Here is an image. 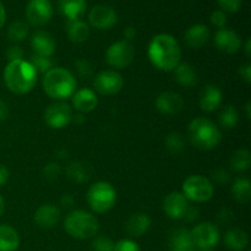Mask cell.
<instances>
[{
    "label": "cell",
    "mask_w": 251,
    "mask_h": 251,
    "mask_svg": "<svg viewBox=\"0 0 251 251\" xmlns=\"http://www.w3.org/2000/svg\"><path fill=\"white\" fill-rule=\"evenodd\" d=\"M150 61L162 71H173L180 63L181 50L176 37L168 33L154 36L149 44Z\"/></svg>",
    "instance_id": "cell-1"
},
{
    "label": "cell",
    "mask_w": 251,
    "mask_h": 251,
    "mask_svg": "<svg viewBox=\"0 0 251 251\" xmlns=\"http://www.w3.org/2000/svg\"><path fill=\"white\" fill-rule=\"evenodd\" d=\"M188 135L193 146L203 151L215 149L222 141L220 127L210 119L202 117L195 118L189 124Z\"/></svg>",
    "instance_id": "cell-4"
},
{
    "label": "cell",
    "mask_w": 251,
    "mask_h": 251,
    "mask_svg": "<svg viewBox=\"0 0 251 251\" xmlns=\"http://www.w3.org/2000/svg\"><path fill=\"white\" fill-rule=\"evenodd\" d=\"M190 233L194 247L201 250H211L220 242V230L210 222H203L195 226Z\"/></svg>",
    "instance_id": "cell-9"
},
{
    "label": "cell",
    "mask_w": 251,
    "mask_h": 251,
    "mask_svg": "<svg viewBox=\"0 0 251 251\" xmlns=\"http://www.w3.org/2000/svg\"><path fill=\"white\" fill-rule=\"evenodd\" d=\"M194 247L191 233L186 228H176L169 235V249L171 251H180Z\"/></svg>",
    "instance_id": "cell-25"
},
{
    "label": "cell",
    "mask_w": 251,
    "mask_h": 251,
    "mask_svg": "<svg viewBox=\"0 0 251 251\" xmlns=\"http://www.w3.org/2000/svg\"><path fill=\"white\" fill-rule=\"evenodd\" d=\"M251 153L248 150H238L233 153L230 166L237 172H245L250 168Z\"/></svg>",
    "instance_id": "cell-31"
},
{
    "label": "cell",
    "mask_w": 251,
    "mask_h": 251,
    "mask_svg": "<svg viewBox=\"0 0 251 251\" xmlns=\"http://www.w3.org/2000/svg\"><path fill=\"white\" fill-rule=\"evenodd\" d=\"M218 5L222 7L225 11L237 12L242 6L243 0H217Z\"/></svg>",
    "instance_id": "cell-40"
},
{
    "label": "cell",
    "mask_w": 251,
    "mask_h": 251,
    "mask_svg": "<svg viewBox=\"0 0 251 251\" xmlns=\"http://www.w3.org/2000/svg\"><path fill=\"white\" fill-rule=\"evenodd\" d=\"M211 22H212L213 26L218 27L220 29L225 28L226 24H227V16L222 10H217L211 15Z\"/></svg>",
    "instance_id": "cell-41"
},
{
    "label": "cell",
    "mask_w": 251,
    "mask_h": 251,
    "mask_svg": "<svg viewBox=\"0 0 251 251\" xmlns=\"http://www.w3.org/2000/svg\"><path fill=\"white\" fill-rule=\"evenodd\" d=\"M180 251H195V248H190V249H184V250H180Z\"/></svg>",
    "instance_id": "cell-56"
},
{
    "label": "cell",
    "mask_w": 251,
    "mask_h": 251,
    "mask_svg": "<svg viewBox=\"0 0 251 251\" xmlns=\"http://www.w3.org/2000/svg\"><path fill=\"white\" fill-rule=\"evenodd\" d=\"M31 47L33 49V54L50 58L55 51L56 43L50 33L46 31H37L32 34Z\"/></svg>",
    "instance_id": "cell-17"
},
{
    "label": "cell",
    "mask_w": 251,
    "mask_h": 251,
    "mask_svg": "<svg viewBox=\"0 0 251 251\" xmlns=\"http://www.w3.org/2000/svg\"><path fill=\"white\" fill-rule=\"evenodd\" d=\"M5 211V202H4V199H2V196L0 195V217H1V215L4 213Z\"/></svg>",
    "instance_id": "cell-54"
},
{
    "label": "cell",
    "mask_w": 251,
    "mask_h": 251,
    "mask_svg": "<svg viewBox=\"0 0 251 251\" xmlns=\"http://www.w3.org/2000/svg\"><path fill=\"white\" fill-rule=\"evenodd\" d=\"M28 34V26L24 21H14L7 28V37L12 42H21Z\"/></svg>",
    "instance_id": "cell-33"
},
{
    "label": "cell",
    "mask_w": 251,
    "mask_h": 251,
    "mask_svg": "<svg viewBox=\"0 0 251 251\" xmlns=\"http://www.w3.org/2000/svg\"><path fill=\"white\" fill-rule=\"evenodd\" d=\"M201 251H211V250H201Z\"/></svg>",
    "instance_id": "cell-57"
},
{
    "label": "cell",
    "mask_w": 251,
    "mask_h": 251,
    "mask_svg": "<svg viewBox=\"0 0 251 251\" xmlns=\"http://www.w3.org/2000/svg\"><path fill=\"white\" fill-rule=\"evenodd\" d=\"M239 114L234 105H227L220 114V124L225 129H233L237 126Z\"/></svg>",
    "instance_id": "cell-32"
},
{
    "label": "cell",
    "mask_w": 251,
    "mask_h": 251,
    "mask_svg": "<svg viewBox=\"0 0 251 251\" xmlns=\"http://www.w3.org/2000/svg\"><path fill=\"white\" fill-rule=\"evenodd\" d=\"M5 21H6V10H5L2 2L0 1V28H2V26L5 25Z\"/></svg>",
    "instance_id": "cell-51"
},
{
    "label": "cell",
    "mask_w": 251,
    "mask_h": 251,
    "mask_svg": "<svg viewBox=\"0 0 251 251\" xmlns=\"http://www.w3.org/2000/svg\"><path fill=\"white\" fill-rule=\"evenodd\" d=\"M73 120H74V122H75V123H77V124H80V123L85 122V117H83L82 114L73 115Z\"/></svg>",
    "instance_id": "cell-52"
},
{
    "label": "cell",
    "mask_w": 251,
    "mask_h": 251,
    "mask_svg": "<svg viewBox=\"0 0 251 251\" xmlns=\"http://www.w3.org/2000/svg\"><path fill=\"white\" fill-rule=\"evenodd\" d=\"M113 251H140V248L134 240L123 239L114 245Z\"/></svg>",
    "instance_id": "cell-39"
},
{
    "label": "cell",
    "mask_w": 251,
    "mask_h": 251,
    "mask_svg": "<svg viewBox=\"0 0 251 251\" xmlns=\"http://www.w3.org/2000/svg\"><path fill=\"white\" fill-rule=\"evenodd\" d=\"M26 16L31 25L44 26L53 16V5L50 0H29L26 6Z\"/></svg>",
    "instance_id": "cell-12"
},
{
    "label": "cell",
    "mask_w": 251,
    "mask_h": 251,
    "mask_svg": "<svg viewBox=\"0 0 251 251\" xmlns=\"http://www.w3.org/2000/svg\"><path fill=\"white\" fill-rule=\"evenodd\" d=\"M223 100L222 91L215 85H207L200 97V107L205 112H213L221 105Z\"/></svg>",
    "instance_id": "cell-22"
},
{
    "label": "cell",
    "mask_w": 251,
    "mask_h": 251,
    "mask_svg": "<svg viewBox=\"0 0 251 251\" xmlns=\"http://www.w3.org/2000/svg\"><path fill=\"white\" fill-rule=\"evenodd\" d=\"M114 245V242L108 237H97L92 242V249L93 251H113Z\"/></svg>",
    "instance_id": "cell-37"
},
{
    "label": "cell",
    "mask_w": 251,
    "mask_h": 251,
    "mask_svg": "<svg viewBox=\"0 0 251 251\" xmlns=\"http://www.w3.org/2000/svg\"><path fill=\"white\" fill-rule=\"evenodd\" d=\"M60 210L56 206L46 203L37 208L34 213V222L41 228H53L60 221Z\"/></svg>",
    "instance_id": "cell-18"
},
{
    "label": "cell",
    "mask_w": 251,
    "mask_h": 251,
    "mask_svg": "<svg viewBox=\"0 0 251 251\" xmlns=\"http://www.w3.org/2000/svg\"><path fill=\"white\" fill-rule=\"evenodd\" d=\"M245 54H247L248 58H249V56L251 55V41H250V38L248 39L247 43H245Z\"/></svg>",
    "instance_id": "cell-53"
},
{
    "label": "cell",
    "mask_w": 251,
    "mask_h": 251,
    "mask_svg": "<svg viewBox=\"0 0 251 251\" xmlns=\"http://www.w3.org/2000/svg\"><path fill=\"white\" fill-rule=\"evenodd\" d=\"M212 178H213V180L216 181V183L223 184V185H225V184H228V183H229V180H230L229 173H228L226 169H222V168L213 171L212 172Z\"/></svg>",
    "instance_id": "cell-42"
},
{
    "label": "cell",
    "mask_w": 251,
    "mask_h": 251,
    "mask_svg": "<svg viewBox=\"0 0 251 251\" xmlns=\"http://www.w3.org/2000/svg\"><path fill=\"white\" fill-rule=\"evenodd\" d=\"M76 85V78L66 69L53 68L44 74L43 90L53 100H61L73 97Z\"/></svg>",
    "instance_id": "cell-3"
},
{
    "label": "cell",
    "mask_w": 251,
    "mask_h": 251,
    "mask_svg": "<svg viewBox=\"0 0 251 251\" xmlns=\"http://www.w3.org/2000/svg\"><path fill=\"white\" fill-rule=\"evenodd\" d=\"M166 147L171 153L179 154L185 149V140L179 132H171L166 137Z\"/></svg>",
    "instance_id": "cell-34"
},
{
    "label": "cell",
    "mask_w": 251,
    "mask_h": 251,
    "mask_svg": "<svg viewBox=\"0 0 251 251\" xmlns=\"http://www.w3.org/2000/svg\"><path fill=\"white\" fill-rule=\"evenodd\" d=\"M6 56H7V59H9V61L22 60V56H24V50L21 49V47L11 46V47H9V49L6 50Z\"/></svg>",
    "instance_id": "cell-43"
},
{
    "label": "cell",
    "mask_w": 251,
    "mask_h": 251,
    "mask_svg": "<svg viewBox=\"0 0 251 251\" xmlns=\"http://www.w3.org/2000/svg\"><path fill=\"white\" fill-rule=\"evenodd\" d=\"M230 220H233V211L225 208L218 213V221L222 223H228Z\"/></svg>",
    "instance_id": "cell-45"
},
{
    "label": "cell",
    "mask_w": 251,
    "mask_h": 251,
    "mask_svg": "<svg viewBox=\"0 0 251 251\" xmlns=\"http://www.w3.org/2000/svg\"><path fill=\"white\" fill-rule=\"evenodd\" d=\"M198 217H199V210H198V208L190 207V206H189L188 211H186L184 218H185L188 222H194V221H195Z\"/></svg>",
    "instance_id": "cell-46"
},
{
    "label": "cell",
    "mask_w": 251,
    "mask_h": 251,
    "mask_svg": "<svg viewBox=\"0 0 251 251\" xmlns=\"http://www.w3.org/2000/svg\"><path fill=\"white\" fill-rule=\"evenodd\" d=\"M151 227V217L147 213L139 212L130 216L125 223V230L130 237H141Z\"/></svg>",
    "instance_id": "cell-20"
},
{
    "label": "cell",
    "mask_w": 251,
    "mask_h": 251,
    "mask_svg": "<svg viewBox=\"0 0 251 251\" xmlns=\"http://www.w3.org/2000/svg\"><path fill=\"white\" fill-rule=\"evenodd\" d=\"M59 11L63 16L68 19V21L80 20V17L85 14L87 2L86 0H59Z\"/></svg>",
    "instance_id": "cell-23"
},
{
    "label": "cell",
    "mask_w": 251,
    "mask_h": 251,
    "mask_svg": "<svg viewBox=\"0 0 251 251\" xmlns=\"http://www.w3.org/2000/svg\"><path fill=\"white\" fill-rule=\"evenodd\" d=\"M90 24L97 29H109L118 22V15L113 7L108 5H96L88 14Z\"/></svg>",
    "instance_id": "cell-13"
},
{
    "label": "cell",
    "mask_w": 251,
    "mask_h": 251,
    "mask_svg": "<svg viewBox=\"0 0 251 251\" xmlns=\"http://www.w3.org/2000/svg\"><path fill=\"white\" fill-rule=\"evenodd\" d=\"M156 107L162 114L176 115L184 109V100L179 93L167 91L157 97Z\"/></svg>",
    "instance_id": "cell-15"
},
{
    "label": "cell",
    "mask_w": 251,
    "mask_h": 251,
    "mask_svg": "<svg viewBox=\"0 0 251 251\" xmlns=\"http://www.w3.org/2000/svg\"><path fill=\"white\" fill-rule=\"evenodd\" d=\"M75 68L77 75L82 78H90L93 75V66L90 61L85 59H78L75 61Z\"/></svg>",
    "instance_id": "cell-36"
},
{
    "label": "cell",
    "mask_w": 251,
    "mask_h": 251,
    "mask_svg": "<svg viewBox=\"0 0 251 251\" xmlns=\"http://www.w3.org/2000/svg\"><path fill=\"white\" fill-rule=\"evenodd\" d=\"M210 29L206 25L196 24L186 31L185 43L190 48L199 49L207 44L208 39H210Z\"/></svg>",
    "instance_id": "cell-21"
},
{
    "label": "cell",
    "mask_w": 251,
    "mask_h": 251,
    "mask_svg": "<svg viewBox=\"0 0 251 251\" xmlns=\"http://www.w3.org/2000/svg\"><path fill=\"white\" fill-rule=\"evenodd\" d=\"M135 58V48L130 42L127 41H118L115 43L110 44L109 48L105 53L107 63L112 68L125 69L134 61Z\"/></svg>",
    "instance_id": "cell-8"
},
{
    "label": "cell",
    "mask_w": 251,
    "mask_h": 251,
    "mask_svg": "<svg viewBox=\"0 0 251 251\" xmlns=\"http://www.w3.org/2000/svg\"><path fill=\"white\" fill-rule=\"evenodd\" d=\"M64 229L75 239H90L98 233L100 223L92 213L77 210L66 216L64 221Z\"/></svg>",
    "instance_id": "cell-5"
},
{
    "label": "cell",
    "mask_w": 251,
    "mask_h": 251,
    "mask_svg": "<svg viewBox=\"0 0 251 251\" xmlns=\"http://www.w3.org/2000/svg\"><path fill=\"white\" fill-rule=\"evenodd\" d=\"M7 180H9V169L4 164L0 163V188L4 186Z\"/></svg>",
    "instance_id": "cell-47"
},
{
    "label": "cell",
    "mask_w": 251,
    "mask_h": 251,
    "mask_svg": "<svg viewBox=\"0 0 251 251\" xmlns=\"http://www.w3.org/2000/svg\"><path fill=\"white\" fill-rule=\"evenodd\" d=\"M9 117V108L2 100H0V122L5 120Z\"/></svg>",
    "instance_id": "cell-49"
},
{
    "label": "cell",
    "mask_w": 251,
    "mask_h": 251,
    "mask_svg": "<svg viewBox=\"0 0 251 251\" xmlns=\"http://www.w3.org/2000/svg\"><path fill=\"white\" fill-rule=\"evenodd\" d=\"M98 104V98L95 91L82 88L73 95V107L80 113H90L96 109Z\"/></svg>",
    "instance_id": "cell-19"
},
{
    "label": "cell",
    "mask_w": 251,
    "mask_h": 251,
    "mask_svg": "<svg viewBox=\"0 0 251 251\" xmlns=\"http://www.w3.org/2000/svg\"><path fill=\"white\" fill-rule=\"evenodd\" d=\"M232 195L239 203H248L251 199V183L247 178H238L232 185Z\"/></svg>",
    "instance_id": "cell-30"
},
{
    "label": "cell",
    "mask_w": 251,
    "mask_h": 251,
    "mask_svg": "<svg viewBox=\"0 0 251 251\" xmlns=\"http://www.w3.org/2000/svg\"><path fill=\"white\" fill-rule=\"evenodd\" d=\"M61 173V167L60 164L56 163V162H50V163L47 164L43 168V176H46L49 180H54V179L58 178Z\"/></svg>",
    "instance_id": "cell-38"
},
{
    "label": "cell",
    "mask_w": 251,
    "mask_h": 251,
    "mask_svg": "<svg viewBox=\"0 0 251 251\" xmlns=\"http://www.w3.org/2000/svg\"><path fill=\"white\" fill-rule=\"evenodd\" d=\"M123 33H124V37L126 38V41L130 42V41H132L135 37H136V29H135L134 27L130 26V27H126Z\"/></svg>",
    "instance_id": "cell-50"
},
{
    "label": "cell",
    "mask_w": 251,
    "mask_h": 251,
    "mask_svg": "<svg viewBox=\"0 0 251 251\" xmlns=\"http://www.w3.org/2000/svg\"><path fill=\"white\" fill-rule=\"evenodd\" d=\"M188 207V199L183 195V193H179V191L169 193L163 200L164 212L169 218H173V220H183Z\"/></svg>",
    "instance_id": "cell-14"
},
{
    "label": "cell",
    "mask_w": 251,
    "mask_h": 251,
    "mask_svg": "<svg viewBox=\"0 0 251 251\" xmlns=\"http://www.w3.org/2000/svg\"><path fill=\"white\" fill-rule=\"evenodd\" d=\"M215 193L212 183L206 176H190L183 184V195L194 202H206L211 200Z\"/></svg>",
    "instance_id": "cell-7"
},
{
    "label": "cell",
    "mask_w": 251,
    "mask_h": 251,
    "mask_svg": "<svg viewBox=\"0 0 251 251\" xmlns=\"http://www.w3.org/2000/svg\"><path fill=\"white\" fill-rule=\"evenodd\" d=\"M174 76L176 82L184 87H194L199 82L198 71L188 63H179V65L174 69Z\"/></svg>",
    "instance_id": "cell-24"
},
{
    "label": "cell",
    "mask_w": 251,
    "mask_h": 251,
    "mask_svg": "<svg viewBox=\"0 0 251 251\" xmlns=\"http://www.w3.org/2000/svg\"><path fill=\"white\" fill-rule=\"evenodd\" d=\"M215 44L218 50L227 54H234L242 47V38L235 31L221 28L215 36Z\"/></svg>",
    "instance_id": "cell-16"
},
{
    "label": "cell",
    "mask_w": 251,
    "mask_h": 251,
    "mask_svg": "<svg viewBox=\"0 0 251 251\" xmlns=\"http://www.w3.org/2000/svg\"><path fill=\"white\" fill-rule=\"evenodd\" d=\"M245 108H247V117H248V119H250V117H251V113H250V103H247V105H245Z\"/></svg>",
    "instance_id": "cell-55"
},
{
    "label": "cell",
    "mask_w": 251,
    "mask_h": 251,
    "mask_svg": "<svg viewBox=\"0 0 251 251\" xmlns=\"http://www.w3.org/2000/svg\"><path fill=\"white\" fill-rule=\"evenodd\" d=\"M29 63L33 66L34 70L37 71V74H47L50 69H53V60H51V58H48V56L32 54Z\"/></svg>",
    "instance_id": "cell-35"
},
{
    "label": "cell",
    "mask_w": 251,
    "mask_h": 251,
    "mask_svg": "<svg viewBox=\"0 0 251 251\" xmlns=\"http://www.w3.org/2000/svg\"><path fill=\"white\" fill-rule=\"evenodd\" d=\"M239 75L243 80L247 83L251 82V64H244L243 66H240L239 69Z\"/></svg>",
    "instance_id": "cell-44"
},
{
    "label": "cell",
    "mask_w": 251,
    "mask_h": 251,
    "mask_svg": "<svg viewBox=\"0 0 251 251\" xmlns=\"http://www.w3.org/2000/svg\"><path fill=\"white\" fill-rule=\"evenodd\" d=\"M225 244L228 249L233 251H243L249 244V237L245 230L240 228H233L226 234Z\"/></svg>",
    "instance_id": "cell-28"
},
{
    "label": "cell",
    "mask_w": 251,
    "mask_h": 251,
    "mask_svg": "<svg viewBox=\"0 0 251 251\" xmlns=\"http://www.w3.org/2000/svg\"><path fill=\"white\" fill-rule=\"evenodd\" d=\"M66 176H68V178L71 181H74L76 184L87 183L91 176L90 167L80 161L71 162L66 167Z\"/></svg>",
    "instance_id": "cell-29"
},
{
    "label": "cell",
    "mask_w": 251,
    "mask_h": 251,
    "mask_svg": "<svg viewBox=\"0 0 251 251\" xmlns=\"http://www.w3.org/2000/svg\"><path fill=\"white\" fill-rule=\"evenodd\" d=\"M20 247V235L10 226L0 225V251H16Z\"/></svg>",
    "instance_id": "cell-26"
},
{
    "label": "cell",
    "mask_w": 251,
    "mask_h": 251,
    "mask_svg": "<svg viewBox=\"0 0 251 251\" xmlns=\"http://www.w3.org/2000/svg\"><path fill=\"white\" fill-rule=\"evenodd\" d=\"M66 33H68L69 39L74 43H83L90 37V27L86 22L81 21V20L68 21Z\"/></svg>",
    "instance_id": "cell-27"
},
{
    "label": "cell",
    "mask_w": 251,
    "mask_h": 251,
    "mask_svg": "<svg viewBox=\"0 0 251 251\" xmlns=\"http://www.w3.org/2000/svg\"><path fill=\"white\" fill-rule=\"evenodd\" d=\"M44 120L51 129H63L73 120V110L65 102L53 103L44 112Z\"/></svg>",
    "instance_id": "cell-10"
},
{
    "label": "cell",
    "mask_w": 251,
    "mask_h": 251,
    "mask_svg": "<svg viewBox=\"0 0 251 251\" xmlns=\"http://www.w3.org/2000/svg\"><path fill=\"white\" fill-rule=\"evenodd\" d=\"M95 90L103 96H113L120 92L124 86L122 75L114 70H104L97 74L93 81Z\"/></svg>",
    "instance_id": "cell-11"
},
{
    "label": "cell",
    "mask_w": 251,
    "mask_h": 251,
    "mask_svg": "<svg viewBox=\"0 0 251 251\" xmlns=\"http://www.w3.org/2000/svg\"><path fill=\"white\" fill-rule=\"evenodd\" d=\"M4 82L15 95H26L33 90L37 82V71L29 61H9L4 69Z\"/></svg>",
    "instance_id": "cell-2"
},
{
    "label": "cell",
    "mask_w": 251,
    "mask_h": 251,
    "mask_svg": "<svg viewBox=\"0 0 251 251\" xmlns=\"http://www.w3.org/2000/svg\"><path fill=\"white\" fill-rule=\"evenodd\" d=\"M117 201V191L108 181H97L87 191V202L96 213H105L112 210Z\"/></svg>",
    "instance_id": "cell-6"
},
{
    "label": "cell",
    "mask_w": 251,
    "mask_h": 251,
    "mask_svg": "<svg viewBox=\"0 0 251 251\" xmlns=\"http://www.w3.org/2000/svg\"><path fill=\"white\" fill-rule=\"evenodd\" d=\"M74 202H75V200H74L73 196L70 195V194H64L63 196H61L60 199V203L64 206V207H71V206L74 205Z\"/></svg>",
    "instance_id": "cell-48"
}]
</instances>
